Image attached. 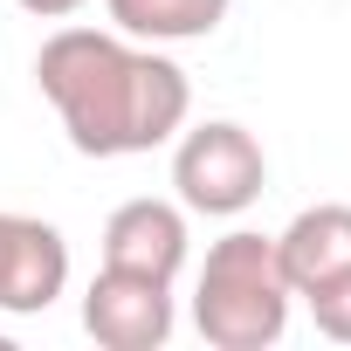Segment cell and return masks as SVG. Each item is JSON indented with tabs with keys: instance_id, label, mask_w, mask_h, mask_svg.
I'll use <instances>...</instances> for the list:
<instances>
[{
	"instance_id": "cell-1",
	"label": "cell",
	"mask_w": 351,
	"mask_h": 351,
	"mask_svg": "<svg viewBox=\"0 0 351 351\" xmlns=\"http://www.w3.org/2000/svg\"><path fill=\"white\" fill-rule=\"evenodd\" d=\"M35 83L83 158L152 152L193 110V83L180 62L131 49L124 35H104V28H56L35 56Z\"/></svg>"
},
{
	"instance_id": "cell-2",
	"label": "cell",
	"mask_w": 351,
	"mask_h": 351,
	"mask_svg": "<svg viewBox=\"0 0 351 351\" xmlns=\"http://www.w3.org/2000/svg\"><path fill=\"white\" fill-rule=\"evenodd\" d=\"M289 282L276 262V234L234 228L207 248L200 269V296H193V324L214 351H269L289 330Z\"/></svg>"
},
{
	"instance_id": "cell-3",
	"label": "cell",
	"mask_w": 351,
	"mask_h": 351,
	"mask_svg": "<svg viewBox=\"0 0 351 351\" xmlns=\"http://www.w3.org/2000/svg\"><path fill=\"white\" fill-rule=\"evenodd\" d=\"M262 180H269V158L262 145L241 131V124H200L180 138V152H172V186H180V207L193 214H241L262 200Z\"/></svg>"
},
{
	"instance_id": "cell-4",
	"label": "cell",
	"mask_w": 351,
	"mask_h": 351,
	"mask_svg": "<svg viewBox=\"0 0 351 351\" xmlns=\"http://www.w3.org/2000/svg\"><path fill=\"white\" fill-rule=\"evenodd\" d=\"M83 330L104 351H158L172 337V282L97 269V282L83 289Z\"/></svg>"
},
{
	"instance_id": "cell-5",
	"label": "cell",
	"mask_w": 351,
	"mask_h": 351,
	"mask_svg": "<svg viewBox=\"0 0 351 351\" xmlns=\"http://www.w3.org/2000/svg\"><path fill=\"white\" fill-rule=\"evenodd\" d=\"M69 282V241L35 214H0V310L42 317Z\"/></svg>"
},
{
	"instance_id": "cell-6",
	"label": "cell",
	"mask_w": 351,
	"mask_h": 351,
	"mask_svg": "<svg viewBox=\"0 0 351 351\" xmlns=\"http://www.w3.org/2000/svg\"><path fill=\"white\" fill-rule=\"evenodd\" d=\"M186 262V214L172 200H124L104 221V269H131L152 282H172Z\"/></svg>"
},
{
	"instance_id": "cell-7",
	"label": "cell",
	"mask_w": 351,
	"mask_h": 351,
	"mask_svg": "<svg viewBox=\"0 0 351 351\" xmlns=\"http://www.w3.org/2000/svg\"><path fill=\"white\" fill-rule=\"evenodd\" d=\"M276 262H282V282L303 296L330 276L351 269V207H303L282 234H276Z\"/></svg>"
},
{
	"instance_id": "cell-8",
	"label": "cell",
	"mask_w": 351,
	"mask_h": 351,
	"mask_svg": "<svg viewBox=\"0 0 351 351\" xmlns=\"http://www.w3.org/2000/svg\"><path fill=\"white\" fill-rule=\"evenodd\" d=\"M131 42H200L228 21V0H104Z\"/></svg>"
},
{
	"instance_id": "cell-9",
	"label": "cell",
	"mask_w": 351,
	"mask_h": 351,
	"mask_svg": "<svg viewBox=\"0 0 351 351\" xmlns=\"http://www.w3.org/2000/svg\"><path fill=\"white\" fill-rule=\"evenodd\" d=\"M303 296H310L317 330H324V337H337V344H351V269H344V276H330V282H317V289H303Z\"/></svg>"
},
{
	"instance_id": "cell-10",
	"label": "cell",
	"mask_w": 351,
	"mask_h": 351,
	"mask_svg": "<svg viewBox=\"0 0 351 351\" xmlns=\"http://www.w3.org/2000/svg\"><path fill=\"white\" fill-rule=\"evenodd\" d=\"M21 8H28V14H42V21H69L83 0H21Z\"/></svg>"
}]
</instances>
